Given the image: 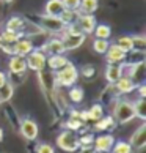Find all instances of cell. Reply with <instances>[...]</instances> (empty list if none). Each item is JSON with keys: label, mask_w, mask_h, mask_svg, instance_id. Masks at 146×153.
<instances>
[{"label": "cell", "mask_w": 146, "mask_h": 153, "mask_svg": "<svg viewBox=\"0 0 146 153\" xmlns=\"http://www.w3.org/2000/svg\"><path fill=\"white\" fill-rule=\"evenodd\" d=\"M57 145L60 147L63 152H68V153H74L79 150V147H80V142H79V137L69 131V129H65L63 133L58 134L57 137Z\"/></svg>", "instance_id": "obj_3"}, {"label": "cell", "mask_w": 146, "mask_h": 153, "mask_svg": "<svg viewBox=\"0 0 146 153\" xmlns=\"http://www.w3.org/2000/svg\"><path fill=\"white\" fill-rule=\"evenodd\" d=\"M77 27L80 29V32L83 35H90V33L94 32V27H96V19H94L93 14H79L77 21H76Z\"/></svg>", "instance_id": "obj_8"}, {"label": "cell", "mask_w": 146, "mask_h": 153, "mask_svg": "<svg viewBox=\"0 0 146 153\" xmlns=\"http://www.w3.org/2000/svg\"><path fill=\"white\" fill-rule=\"evenodd\" d=\"M132 51H140L145 52L146 49V38L145 35H132Z\"/></svg>", "instance_id": "obj_25"}, {"label": "cell", "mask_w": 146, "mask_h": 153, "mask_svg": "<svg viewBox=\"0 0 146 153\" xmlns=\"http://www.w3.org/2000/svg\"><path fill=\"white\" fill-rule=\"evenodd\" d=\"M0 36H2V41H3V43L13 44V43H16V41H18V39L21 38V32H16V30H8V29H5L2 33H0Z\"/></svg>", "instance_id": "obj_24"}, {"label": "cell", "mask_w": 146, "mask_h": 153, "mask_svg": "<svg viewBox=\"0 0 146 153\" xmlns=\"http://www.w3.org/2000/svg\"><path fill=\"white\" fill-rule=\"evenodd\" d=\"M2 103H3V101H2V98H0V104H2Z\"/></svg>", "instance_id": "obj_44"}, {"label": "cell", "mask_w": 146, "mask_h": 153, "mask_svg": "<svg viewBox=\"0 0 146 153\" xmlns=\"http://www.w3.org/2000/svg\"><path fill=\"white\" fill-rule=\"evenodd\" d=\"M24 27V19L19 18V16H13L7 21V29L8 30H16V32H21V29Z\"/></svg>", "instance_id": "obj_28"}, {"label": "cell", "mask_w": 146, "mask_h": 153, "mask_svg": "<svg viewBox=\"0 0 146 153\" xmlns=\"http://www.w3.org/2000/svg\"><path fill=\"white\" fill-rule=\"evenodd\" d=\"M109 39H101V38H96L93 41V49L96 54H105L109 49Z\"/></svg>", "instance_id": "obj_30"}, {"label": "cell", "mask_w": 146, "mask_h": 153, "mask_svg": "<svg viewBox=\"0 0 146 153\" xmlns=\"http://www.w3.org/2000/svg\"><path fill=\"white\" fill-rule=\"evenodd\" d=\"M116 44L124 51V52H131V51H132V38L129 35L120 36V38H118V41H116Z\"/></svg>", "instance_id": "obj_31"}, {"label": "cell", "mask_w": 146, "mask_h": 153, "mask_svg": "<svg viewBox=\"0 0 146 153\" xmlns=\"http://www.w3.org/2000/svg\"><path fill=\"white\" fill-rule=\"evenodd\" d=\"M135 88H138V95H140V98H146V85H145V84L135 85Z\"/></svg>", "instance_id": "obj_39"}, {"label": "cell", "mask_w": 146, "mask_h": 153, "mask_svg": "<svg viewBox=\"0 0 146 153\" xmlns=\"http://www.w3.org/2000/svg\"><path fill=\"white\" fill-rule=\"evenodd\" d=\"M124 73V66L123 65H116V63H109V66L105 68V79L110 82V84H115L118 79L123 76Z\"/></svg>", "instance_id": "obj_15"}, {"label": "cell", "mask_w": 146, "mask_h": 153, "mask_svg": "<svg viewBox=\"0 0 146 153\" xmlns=\"http://www.w3.org/2000/svg\"><path fill=\"white\" fill-rule=\"evenodd\" d=\"M98 7H99L98 0H80V7H79V10H80L82 13H85V14H91L98 10Z\"/></svg>", "instance_id": "obj_20"}, {"label": "cell", "mask_w": 146, "mask_h": 153, "mask_svg": "<svg viewBox=\"0 0 146 153\" xmlns=\"http://www.w3.org/2000/svg\"><path fill=\"white\" fill-rule=\"evenodd\" d=\"M33 51V43L30 39L19 38L16 43H13V52L14 55H21V57H27Z\"/></svg>", "instance_id": "obj_12"}, {"label": "cell", "mask_w": 146, "mask_h": 153, "mask_svg": "<svg viewBox=\"0 0 146 153\" xmlns=\"http://www.w3.org/2000/svg\"><path fill=\"white\" fill-rule=\"evenodd\" d=\"M79 79V71L77 68L72 65V63H66L63 68H60L58 71H55V84L61 87H72L74 84L77 82Z\"/></svg>", "instance_id": "obj_2"}, {"label": "cell", "mask_w": 146, "mask_h": 153, "mask_svg": "<svg viewBox=\"0 0 146 153\" xmlns=\"http://www.w3.org/2000/svg\"><path fill=\"white\" fill-rule=\"evenodd\" d=\"M112 153H132V147L129 142H124V140H115L113 147H112Z\"/></svg>", "instance_id": "obj_27"}, {"label": "cell", "mask_w": 146, "mask_h": 153, "mask_svg": "<svg viewBox=\"0 0 146 153\" xmlns=\"http://www.w3.org/2000/svg\"><path fill=\"white\" fill-rule=\"evenodd\" d=\"M87 114H88V120L96 122V120H99V118L104 115V109H102V106H101V104H93L87 111Z\"/></svg>", "instance_id": "obj_26"}, {"label": "cell", "mask_w": 146, "mask_h": 153, "mask_svg": "<svg viewBox=\"0 0 146 153\" xmlns=\"http://www.w3.org/2000/svg\"><path fill=\"white\" fill-rule=\"evenodd\" d=\"M2 140H3V129L0 128V142H2Z\"/></svg>", "instance_id": "obj_41"}, {"label": "cell", "mask_w": 146, "mask_h": 153, "mask_svg": "<svg viewBox=\"0 0 146 153\" xmlns=\"http://www.w3.org/2000/svg\"><path fill=\"white\" fill-rule=\"evenodd\" d=\"M79 149H80L79 153H96V150H94L93 145H80Z\"/></svg>", "instance_id": "obj_38"}, {"label": "cell", "mask_w": 146, "mask_h": 153, "mask_svg": "<svg viewBox=\"0 0 146 153\" xmlns=\"http://www.w3.org/2000/svg\"><path fill=\"white\" fill-rule=\"evenodd\" d=\"M94 35H96V38H101V39H109L110 35H112V29L110 25L107 24H96V27H94Z\"/></svg>", "instance_id": "obj_23"}, {"label": "cell", "mask_w": 146, "mask_h": 153, "mask_svg": "<svg viewBox=\"0 0 146 153\" xmlns=\"http://www.w3.org/2000/svg\"><path fill=\"white\" fill-rule=\"evenodd\" d=\"M68 59H66L65 54H55V55H49L46 60V66H49L52 71H58L60 68H63L68 63Z\"/></svg>", "instance_id": "obj_16"}, {"label": "cell", "mask_w": 146, "mask_h": 153, "mask_svg": "<svg viewBox=\"0 0 146 153\" xmlns=\"http://www.w3.org/2000/svg\"><path fill=\"white\" fill-rule=\"evenodd\" d=\"M13 95H14V85L10 81H7L5 85L0 87V98H2L3 103H8V101L13 98Z\"/></svg>", "instance_id": "obj_22"}, {"label": "cell", "mask_w": 146, "mask_h": 153, "mask_svg": "<svg viewBox=\"0 0 146 153\" xmlns=\"http://www.w3.org/2000/svg\"><path fill=\"white\" fill-rule=\"evenodd\" d=\"M113 144H115V137L112 134H101L98 137H94L93 147L96 153H110Z\"/></svg>", "instance_id": "obj_7"}, {"label": "cell", "mask_w": 146, "mask_h": 153, "mask_svg": "<svg viewBox=\"0 0 146 153\" xmlns=\"http://www.w3.org/2000/svg\"><path fill=\"white\" fill-rule=\"evenodd\" d=\"M134 111H135V117H138L140 120H146V100L145 98H138L134 103Z\"/></svg>", "instance_id": "obj_21"}, {"label": "cell", "mask_w": 146, "mask_h": 153, "mask_svg": "<svg viewBox=\"0 0 146 153\" xmlns=\"http://www.w3.org/2000/svg\"><path fill=\"white\" fill-rule=\"evenodd\" d=\"M129 144H131L132 150H137V152H142L145 149V145H146V123H142L135 131H134Z\"/></svg>", "instance_id": "obj_6"}, {"label": "cell", "mask_w": 146, "mask_h": 153, "mask_svg": "<svg viewBox=\"0 0 146 153\" xmlns=\"http://www.w3.org/2000/svg\"><path fill=\"white\" fill-rule=\"evenodd\" d=\"M41 27L50 33H63L65 30V24L61 22L60 18H57V16H47V14H44L41 18Z\"/></svg>", "instance_id": "obj_5"}, {"label": "cell", "mask_w": 146, "mask_h": 153, "mask_svg": "<svg viewBox=\"0 0 146 153\" xmlns=\"http://www.w3.org/2000/svg\"><path fill=\"white\" fill-rule=\"evenodd\" d=\"M82 125H83V122L80 120V118L71 117L69 120L65 123V126H66V129H69V131H77V129H80V128H82Z\"/></svg>", "instance_id": "obj_33"}, {"label": "cell", "mask_w": 146, "mask_h": 153, "mask_svg": "<svg viewBox=\"0 0 146 153\" xmlns=\"http://www.w3.org/2000/svg\"><path fill=\"white\" fill-rule=\"evenodd\" d=\"M65 5L66 10H72V11H77L79 7H80V0H61Z\"/></svg>", "instance_id": "obj_34"}, {"label": "cell", "mask_w": 146, "mask_h": 153, "mask_svg": "<svg viewBox=\"0 0 146 153\" xmlns=\"http://www.w3.org/2000/svg\"><path fill=\"white\" fill-rule=\"evenodd\" d=\"M8 81V77H7V73H3V71H0V87L5 85Z\"/></svg>", "instance_id": "obj_40"}, {"label": "cell", "mask_w": 146, "mask_h": 153, "mask_svg": "<svg viewBox=\"0 0 146 153\" xmlns=\"http://www.w3.org/2000/svg\"><path fill=\"white\" fill-rule=\"evenodd\" d=\"M115 123L124 125L129 123L135 118V111H134V104L127 100H118L113 104V112H112Z\"/></svg>", "instance_id": "obj_1"}, {"label": "cell", "mask_w": 146, "mask_h": 153, "mask_svg": "<svg viewBox=\"0 0 146 153\" xmlns=\"http://www.w3.org/2000/svg\"><path fill=\"white\" fill-rule=\"evenodd\" d=\"M79 142H80V145H93L94 136L93 134H85V136H82V137L79 139Z\"/></svg>", "instance_id": "obj_36"}, {"label": "cell", "mask_w": 146, "mask_h": 153, "mask_svg": "<svg viewBox=\"0 0 146 153\" xmlns=\"http://www.w3.org/2000/svg\"><path fill=\"white\" fill-rule=\"evenodd\" d=\"M61 41H63L65 51H74L79 49L85 41V35L83 33H76V35H61Z\"/></svg>", "instance_id": "obj_10"}, {"label": "cell", "mask_w": 146, "mask_h": 153, "mask_svg": "<svg viewBox=\"0 0 146 153\" xmlns=\"http://www.w3.org/2000/svg\"><path fill=\"white\" fill-rule=\"evenodd\" d=\"M2 46H3V41H2V36H0V49H2Z\"/></svg>", "instance_id": "obj_43"}, {"label": "cell", "mask_w": 146, "mask_h": 153, "mask_svg": "<svg viewBox=\"0 0 146 153\" xmlns=\"http://www.w3.org/2000/svg\"><path fill=\"white\" fill-rule=\"evenodd\" d=\"M2 2H5V3H13L14 0H2Z\"/></svg>", "instance_id": "obj_42"}, {"label": "cell", "mask_w": 146, "mask_h": 153, "mask_svg": "<svg viewBox=\"0 0 146 153\" xmlns=\"http://www.w3.org/2000/svg\"><path fill=\"white\" fill-rule=\"evenodd\" d=\"M127 52H124L118 44H109V49L105 52V57H107V63H121V62L126 60Z\"/></svg>", "instance_id": "obj_11"}, {"label": "cell", "mask_w": 146, "mask_h": 153, "mask_svg": "<svg viewBox=\"0 0 146 153\" xmlns=\"http://www.w3.org/2000/svg\"><path fill=\"white\" fill-rule=\"evenodd\" d=\"M77 11H72V10H65L63 13H61L58 18L61 19V22H63L65 25H68V24H72V22H76L77 21Z\"/></svg>", "instance_id": "obj_29"}, {"label": "cell", "mask_w": 146, "mask_h": 153, "mask_svg": "<svg viewBox=\"0 0 146 153\" xmlns=\"http://www.w3.org/2000/svg\"><path fill=\"white\" fill-rule=\"evenodd\" d=\"M46 54L44 51H35L33 49L32 52L25 57V63H27V68H30L33 71H43L46 68Z\"/></svg>", "instance_id": "obj_4"}, {"label": "cell", "mask_w": 146, "mask_h": 153, "mask_svg": "<svg viewBox=\"0 0 146 153\" xmlns=\"http://www.w3.org/2000/svg\"><path fill=\"white\" fill-rule=\"evenodd\" d=\"M113 85H115L118 93H131V92L135 90V82H134L129 76H124V74L118 79Z\"/></svg>", "instance_id": "obj_14"}, {"label": "cell", "mask_w": 146, "mask_h": 153, "mask_svg": "<svg viewBox=\"0 0 146 153\" xmlns=\"http://www.w3.org/2000/svg\"><path fill=\"white\" fill-rule=\"evenodd\" d=\"M38 133H39V128L35 120L32 118H24L21 122V134L24 136L27 140H35L38 137Z\"/></svg>", "instance_id": "obj_9"}, {"label": "cell", "mask_w": 146, "mask_h": 153, "mask_svg": "<svg viewBox=\"0 0 146 153\" xmlns=\"http://www.w3.org/2000/svg\"><path fill=\"white\" fill-rule=\"evenodd\" d=\"M66 8L61 0H47L46 2V14L47 16H58L63 13Z\"/></svg>", "instance_id": "obj_18"}, {"label": "cell", "mask_w": 146, "mask_h": 153, "mask_svg": "<svg viewBox=\"0 0 146 153\" xmlns=\"http://www.w3.org/2000/svg\"><path fill=\"white\" fill-rule=\"evenodd\" d=\"M44 51H46L47 55H55V54H65V46H63V41L61 38H54L47 41L44 44Z\"/></svg>", "instance_id": "obj_17"}, {"label": "cell", "mask_w": 146, "mask_h": 153, "mask_svg": "<svg viewBox=\"0 0 146 153\" xmlns=\"http://www.w3.org/2000/svg\"><path fill=\"white\" fill-rule=\"evenodd\" d=\"M69 98L72 103H80V101L83 100V90L80 87H74L72 85L71 90H69Z\"/></svg>", "instance_id": "obj_32"}, {"label": "cell", "mask_w": 146, "mask_h": 153, "mask_svg": "<svg viewBox=\"0 0 146 153\" xmlns=\"http://www.w3.org/2000/svg\"><path fill=\"white\" fill-rule=\"evenodd\" d=\"M112 128H115V120L112 115H102L99 120H96V125H94L96 131H107Z\"/></svg>", "instance_id": "obj_19"}, {"label": "cell", "mask_w": 146, "mask_h": 153, "mask_svg": "<svg viewBox=\"0 0 146 153\" xmlns=\"http://www.w3.org/2000/svg\"><path fill=\"white\" fill-rule=\"evenodd\" d=\"M8 68L13 74H24L29 70L25 63V57H21V55H13L8 62Z\"/></svg>", "instance_id": "obj_13"}, {"label": "cell", "mask_w": 146, "mask_h": 153, "mask_svg": "<svg viewBox=\"0 0 146 153\" xmlns=\"http://www.w3.org/2000/svg\"><path fill=\"white\" fill-rule=\"evenodd\" d=\"M36 153H55V149H54V147L50 145V144L43 142V144H38Z\"/></svg>", "instance_id": "obj_35"}, {"label": "cell", "mask_w": 146, "mask_h": 153, "mask_svg": "<svg viewBox=\"0 0 146 153\" xmlns=\"http://www.w3.org/2000/svg\"><path fill=\"white\" fill-rule=\"evenodd\" d=\"M82 74L85 76V77H91L94 74V68L91 65H85V66L82 68Z\"/></svg>", "instance_id": "obj_37"}]
</instances>
